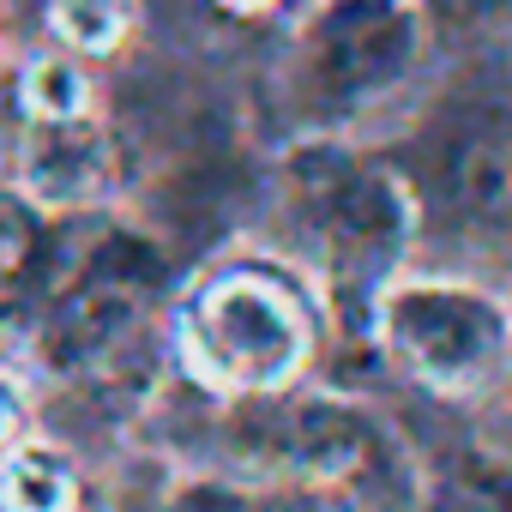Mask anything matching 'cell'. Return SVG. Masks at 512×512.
Wrapping results in <instances>:
<instances>
[{"mask_svg": "<svg viewBox=\"0 0 512 512\" xmlns=\"http://www.w3.org/2000/svg\"><path fill=\"white\" fill-rule=\"evenodd\" d=\"M308 302L272 272H223L181 314V356L217 392H278L308 362Z\"/></svg>", "mask_w": 512, "mask_h": 512, "instance_id": "1", "label": "cell"}, {"mask_svg": "<svg viewBox=\"0 0 512 512\" xmlns=\"http://www.w3.org/2000/svg\"><path fill=\"white\" fill-rule=\"evenodd\" d=\"M380 344L434 392H482L512 368V314L494 290L416 278L374 296Z\"/></svg>", "mask_w": 512, "mask_h": 512, "instance_id": "2", "label": "cell"}, {"mask_svg": "<svg viewBox=\"0 0 512 512\" xmlns=\"http://www.w3.org/2000/svg\"><path fill=\"white\" fill-rule=\"evenodd\" d=\"M290 181H296V211L308 223V241L326 260V272L338 278V290L344 284H356V290L386 284V272L404 253V235H410L404 187L344 145L296 151Z\"/></svg>", "mask_w": 512, "mask_h": 512, "instance_id": "3", "label": "cell"}, {"mask_svg": "<svg viewBox=\"0 0 512 512\" xmlns=\"http://www.w3.org/2000/svg\"><path fill=\"white\" fill-rule=\"evenodd\" d=\"M157 284H163L157 241H145L133 229H115L91 260L67 278V290L49 308V338H43L49 362L67 368V374L115 362L133 344L139 320L151 314Z\"/></svg>", "mask_w": 512, "mask_h": 512, "instance_id": "4", "label": "cell"}, {"mask_svg": "<svg viewBox=\"0 0 512 512\" xmlns=\"http://www.w3.org/2000/svg\"><path fill=\"white\" fill-rule=\"evenodd\" d=\"M422 55V13L416 0H332L302 31V91L332 109H362L404 85Z\"/></svg>", "mask_w": 512, "mask_h": 512, "instance_id": "5", "label": "cell"}, {"mask_svg": "<svg viewBox=\"0 0 512 512\" xmlns=\"http://www.w3.org/2000/svg\"><path fill=\"white\" fill-rule=\"evenodd\" d=\"M247 428V458L278 476H344L362 464L368 446V422L332 398H296Z\"/></svg>", "mask_w": 512, "mask_h": 512, "instance_id": "6", "label": "cell"}, {"mask_svg": "<svg viewBox=\"0 0 512 512\" xmlns=\"http://www.w3.org/2000/svg\"><path fill=\"white\" fill-rule=\"evenodd\" d=\"M115 181V145L97 121L67 115V121H43L31 127L25 151H19V187L25 199L49 205V211H79L97 205Z\"/></svg>", "mask_w": 512, "mask_h": 512, "instance_id": "7", "label": "cell"}, {"mask_svg": "<svg viewBox=\"0 0 512 512\" xmlns=\"http://www.w3.org/2000/svg\"><path fill=\"white\" fill-rule=\"evenodd\" d=\"M446 193L476 223L512 229V115H488L446 151Z\"/></svg>", "mask_w": 512, "mask_h": 512, "instance_id": "8", "label": "cell"}, {"mask_svg": "<svg viewBox=\"0 0 512 512\" xmlns=\"http://www.w3.org/2000/svg\"><path fill=\"white\" fill-rule=\"evenodd\" d=\"M49 272V241H43V217L37 199L0 193V332H13Z\"/></svg>", "mask_w": 512, "mask_h": 512, "instance_id": "9", "label": "cell"}, {"mask_svg": "<svg viewBox=\"0 0 512 512\" xmlns=\"http://www.w3.org/2000/svg\"><path fill=\"white\" fill-rule=\"evenodd\" d=\"M73 506H79V476L67 452L19 434L0 458V512H73Z\"/></svg>", "mask_w": 512, "mask_h": 512, "instance_id": "10", "label": "cell"}, {"mask_svg": "<svg viewBox=\"0 0 512 512\" xmlns=\"http://www.w3.org/2000/svg\"><path fill=\"white\" fill-rule=\"evenodd\" d=\"M49 25L85 55H109L133 31V0H49Z\"/></svg>", "mask_w": 512, "mask_h": 512, "instance_id": "11", "label": "cell"}, {"mask_svg": "<svg viewBox=\"0 0 512 512\" xmlns=\"http://www.w3.org/2000/svg\"><path fill=\"white\" fill-rule=\"evenodd\" d=\"M428 512H512V470L464 458L434 482Z\"/></svg>", "mask_w": 512, "mask_h": 512, "instance_id": "12", "label": "cell"}, {"mask_svg": "<svg viewBox=\"0 0 512 512\" xmlns=\"http://www.w3.org/2000/svg\"><path fill=\"white\" fill-rule=\"evenodd\" d=\"M25 103H31V115H43V121H67V115H85L91 85H85V73H79L73 61L43 55V61H31V73H25Z\"/></svg>", "mask_w": 512, "mask_h": 512, "instance_id": "13", "label": "cell"}, {"mask_svg": "<svg viewBox=\"0 0 512 512\" xmlns=\"http://www.w3.org/2000/svg\"><path fill=\"white\" fill-rule=\"evenodd\" d=\"M169 512H253V494L235 488V482H217V476H193L169 500Z\"/></svg>", "mask_w": 512, "mask_h": 512, "instance_id": "14", "label": "cell"}, {"mask_svg": "<svg viewBox=\"0 0 512 512\" xmlns=\"http://www.w3.org/2000/svg\"><path fill=\"white\" fill-rule=\"evenodd\" d=\"M500 7V0H422V19H434V25H446V31H470V25H482L488 13Z\"/></svg>", "mask_w": 512, "mask_h": 512, "instance_id": "15", "label": "cell"}, {"mask_svg": "<svg viewBox=\"0 0 512 512\" xmlns=\"http://www.w3.org/2000/svg\"><path fill=\"white\" fill-rule=\"evenodd\" d=\"M25 434V386L13 374H0V452Z\"/></svg>", "mask_w": 512, "mask_h": 512, "instance_id": "16", "label": "cell"}, {"mask_svg": "<svg viewBox=\"0 0 512 512\" xmlns=\"http://www.w3.org/2000/svg\"><path fill=\"white\" fill-rule=\"evenodd\" d=\"M229 7H266V0H229Z\"/></svg>", "mask_w": 512, "mask_h": 512, "instance_id": "17", "label": "cell"}]
</instances>
